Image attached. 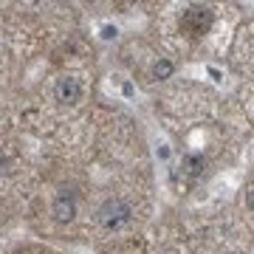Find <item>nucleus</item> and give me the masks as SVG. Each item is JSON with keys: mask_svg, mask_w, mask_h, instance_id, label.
I'll return each instance as SVG.
<instances>
[{"mask_svg": "<svg viewBox=\"0 0 254 254\" xmlns=\"http://www.w3.org/2000/svg\"><path fill=\"white\" fill-rule=\"evenodd\" d=\"M203 167H206V158H203V155H198V153H195V155H187V158H184V170H187L190 175H198Z\"/></svg>", "mask_w": 254, "mask_h": 254, "instance_id": "423d86ee", "label": "nucleus"}, {"mask_svg": "<svg viewBox=\"0 0 254 254\" xmlns=\"http://www.w3.org/2000/svg\"><path fill=\"white\" fill-rule=\"evenodd\" d=\"M173 71H175V65L170 63V60H158V63L153 65V79H158V82L170 79V76H173Z\"/></svg>", "mask_w": 254, "mask_h": 254, "instance_id": "39448f33", "label": "nucleus"}, {"mask_svg": "<svg viewBox=\"0 0 254 254\" xmlns=\"http://www.w3.org/2000/svg\"><path fill=\"white\" fill-rule=\"evenodd\" d=\"M51 218L57 220V223H71L73 218H76V200H73V195H57L54 203H51Z\"/></svg>", "mask_w": 254, "mask_h": 254, "instance_id": "20e7f679", "label": "nucleus"}, {"mask_svg": "<svg viewBox=\"0 0 254 254\" xmlns=\"http://www.w3.org/2000/svg\"><path fill=\"white\" fill-rule=\"evenodd\" d=\"M212 20H215V14H212L209 6H190V9L184 11L181 26L187 31H192V34H206L209 28H212Z\"/></svg>", "mask_w": 254, "mask_h": 254, "instance_id": "f03ea898", "label": "nucleus"}, {"mask_svg": "<svg viewBox=\"0 0 254 254\" xmlns=\"http://www.w3.org/2000/svg\"><path fill=\"white\" fill-rule=\"evenodd\" d=\"M130 203L122 198H108L105 203L99 206V212H96V220H99L102 229H108V232H113V229H122L130 220Z\"/></svg>", "mask_w": 254, "mask_h": 254, "instance_id": "f257e3e1", "label": "nucleus"}, {"mask_svg": "<svg viewBox=\"0 0 254 254\" xmlns=\"http://www.w3.org/2000/svg\"><path fill=\"white\" fill-rule=\"evenodd\" d=\"M54 96L60 105H79L82 99V85L76 76H60L54 85Z\"/></svg>", "mask_w": 254, "mask_h": 254, "instance_id": "7ed1b4c3", "label": "nucleus"}, {"mask_svg": "<svg viewBox=\"0 0 254 254\" xmlns=\"http://www.w3.org/2000/svg\"><path fill=\"white\" fill-rule=\"evenodd\" d=\"M246 206L254 212V190H249V195H246Z\"/></svg>", "mask_w": 254, "mask_h": 254, "instance_id": "6e6552de", "label": "nucleus"}, {"mask_svg": "<svg viewBox=\"0 0 254 254\" xmlns=\"http://www.w3.org/2000/svg\"><path fill=\"white\" fill-rule=\"evenodd\" d=\"M6 164H9V158H6V155L0 153V173H3V170H6Z\"/></svg>", "mask_w": 254, "mask_h": 254, "instance_id": "1a4fd4ad", "label": "nucleus"}, {"mask_svg": "<svg viewBox=\"0 0 254 254\" xmlns=\"http://www.w3.org/2000/svg\"><path fill=\"white\" fill-rule=\"evenodd\" d=\"M102 37H105V40H113V37H116V28H113V26H105V28H102Z\"/></svg>", "mask_w": 254, "mask_h": 254, "instance_id": "0eeeda50", "label": "nucleus"}]
</instances>
